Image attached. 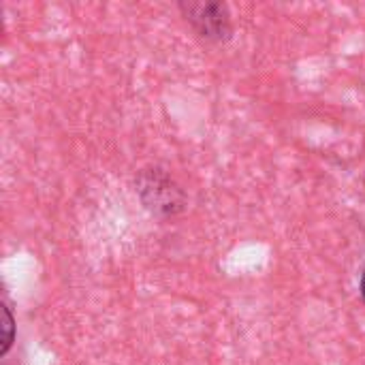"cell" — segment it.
<instances>
[{"instance_id": "3957f363", "label": "cell", "mask_w": 365, "mask_h": 365, "mask_svg": "<svg viewBox=\"0 0 365 365\" xmlns=\"http://www.w3.org/2000/svg\"><path fill=\"white\" fill-rule=\"evenodd\" d=\"M2 312H4V340H2V355H4L13 342V317L9 308H2Z\"/></svg>"}, {"instance_id": "7a4b0ae2", "label": "cell", "mask_w": 365, "mask_h": 365, "mask_svg": "<svg viewBox=\"0 0 365 365\" xmlns=\"http://www.w3.org/2000/svg\"><path fill=\"white\" fill-rule=\"evenodd\" d=\"M186 19L195 30L207 41H222L231 32V17L225 4L220 2H188L182 4Z\"/></svg>"}, {"instance_id": "6da1fadb", "label": "cell", "mask_w": 365, "mask_h": 365, "mask_svg": "<svg viewBox=\"0 0 365 365\" xmlns=\"http://www.w3.org/2000/svg\"><path fill=\"white\" fill-rule=\"evenodd\" d=\"M139 192L145 205L158 214H175L178 210H182L184 203L182 190L169 180V175H165L158 169H150L141 173Z\"/></svg>"}, {"instance_id": "277c9868", "label": "cell", "mask_w": 365, "mask_h": 365, "mask_svg": "<svg viewBox=\"0 0 365 365\" xmlns=\"http://www.w3.org/2000/svg\"><path fill=\"white\" fill-rule=\"evenodd\" d=\"M359 291H361V297H364V302H365V272H364V276H361V284H359Z\"/></svg>"}]
</instances>
